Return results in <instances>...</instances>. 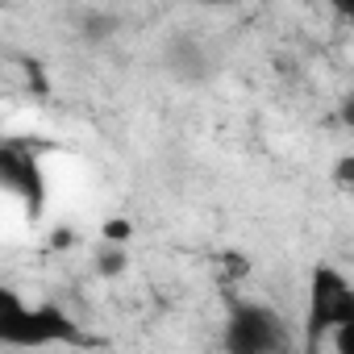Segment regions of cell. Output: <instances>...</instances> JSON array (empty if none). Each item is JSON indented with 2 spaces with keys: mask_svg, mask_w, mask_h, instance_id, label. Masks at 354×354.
<instances>
[{
  "mask_svg": "<svg viewBox=\"0 0 354 354\" xmlns=\"http://www.w3.org/2000/svg\"><path fill=\"white\" fill-rule=\"evenodd\" d=\"M221 342H225V350H238V354H267V350L288 346V329H283L279 313H271L267 304L234 300L230 317H225V337Z\"/></svg>",
  "mask_w": 354,
  "mask_h": 354,
  "instance_id": "7a4b0ae2",
  "label": "cell"
},
{
  "mask_svg": "<svg viewBox=\"0 0 354 354\" xmlns=\"http://www.w3.org/2000/svg\"><path fill=\"white\" fill-rule=\"evenodd\" d=\"M350 325H354V288H350L346 271L321 263L313 271V279H308V304H304L308 350H317V346L346 350Z\"/></svg>",
  "mask_w": 354,
  "mask_h": 354,
  "instance_id": "6da1fadb",
  "label": "cell"
},
{
  "mask_svg": "<svg viewBox=\"0 0 354 354\" xmlns=\"http://www.w3.org/2000/svg\"><path fill=\"white\" fill-rule=\"evenodd\" d=\"M129 234H133V225H129L125 217H113V221L104 225V242H125Z\"/></svg>",
  "mask_w": 354,
  "mask_h": 354,
  "instance_id": "3957f363",
  "label": "cell"
}]
</instances>
